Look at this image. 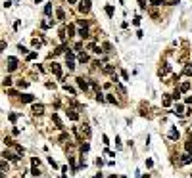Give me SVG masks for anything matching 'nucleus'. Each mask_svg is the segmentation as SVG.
Instances as JSON below:
<instances>
[{
	"label": "nucleus",
	"mask_w": 192,
	"mask_h": 178,
	"mask_svg": "<svg viewBox=\"0 0 192 178\" xmlns=\"http://www.w3.org/2000/svg\"><path fill=\"white\" fill-rule=\"evenodd\" d=\"M31 165H33L31 174H33V176H38L40 172H38V159H37V157H33V159H31Z\"/></svg>",
	"instance_id": "1"
},
{
	"label": "nucleus",
	"mask_w": 192,
	"mask_h": 178,
	"mask_svg": "<svg viewBox=\"0 0 192 178\" xmlns=\"http://www.w3.org/2000/svg\"><path fill=\"white\" fill-rule=\"evenodd\" d=\"M2 157H4V159L13 161V163H17V161H19V155H15V153H12V151H4V153H2Z\"/></svg>",
	"instance_id": "2"
},
{
	"label": "nucleus",
	"mask_w": 192,
	"mask_h": 178,
	"mask_svg": "<svg viewBox=\"0 0 192 178\" xmlns=\"http://www.w3.org/2000/svg\"><path fill=\"white\" fill-rule=\"evenodd\" d=\"M90 10V0H81V4H79V12L87 13Z\"/></svg>",
	"instance_id": "3"
},
{
	"label": "nucleus",
	"mask_w": 192,
	"mask_h": 178,
	"mask_svg": "<svg viewBox=\"0 0 192 178\" xmlns=\"http://www.w3.org/2000/svg\"><path fill=\"white\" fill-rule=\"evenodd\" d=\"M13 69H17V59L15 57H8V71H13Z\"/></svg>",
	"instance_id": "4"
},
{
	"label": "nucleus",
	"mask_w": 192,
	"mask_h": 178,
	"mask_svg": "<svg viewBox=\"0 0 192 178\" xmlns=\"http://www.w3.org/2000/svg\"><path fill=\"white\" fill-rule=\"evenodd\" d=\"M77 84H79L83 90H89V84H90V83L85 79V77H79V79H77Z\"/></svg>",
	"instance_id": "5"
},
{
	"label": "nucleus",
	"mask_w": 192,
	"mask_h": 178,
	"mask_svg": "<svg viewBox=\"0 0 192 178\" xmlns=\"http://www.w3.org/2000/svg\"><path fill=\"white\" fill-rule=\"evenodd\" d=\"M50 71H52L56 77H62V67H60V63H52V65H50Z\"/></svg>",
	"instance_id": "6"
},
{
	"label": "nucleus",
	"mask_w": 192,
	"mask_h": 178,
	"mask_svg": "<svg viewBox=\"0 0 192 178\" xmlns=\"http://www.w3.org/2000/svg\"><path fill=\"white\" fill-rule=\"evenodd\" d=\"M42 111H44V105H42V103H35V105H33V113L35 115H42Z\"/></svg>",
	"instance_id": "7"
},
{
	"label": "nucleus",
	"mask_w": 192,
	"mask_h": 178,
	"mask_svg": "<svg viewBox=\"0 0 192 178\" xmlns=\"http://www.w3.org/2000/svg\"><path fill=\"white\" fill-rule=\"evenodd\" d=\"M190 161H192V155H190V153H185V155H183V157H181L179 165H188V163H190Z\"/></svg>",
	"instance_id": "8"
},
{
	"label": "nucleus",
	"mask_w": 192,
	"mask_h": 178,
	"mask_svg": "<svg viewBox=\"0 0 192 178\" xmlns=\"http://www.w3.org/2000/svg\"><path fill=\"white\" fill-rule=\"evenodd\" d=\"M52 121L56 123V128H58V130H64V125H62V121H60V117H58L56 113L52 115Z\"/></svg>",
	"instance_id": "9"
},
{
	"label": "nucleus",
	"mask_w": 192,
	"mask_h": 178,
	"mask_svg": "<svg viewBox=\"0 0 192 178\" xmlns=\"http://www.w3.org/2000/svg\"><path fill=\"white\" fill-rule=\"evenodd\" d=\"M21 102L23 103H31V102H35V96L33 94H23L21 96Z\"/></svg>",
	"instance_id": "10"
},
{
	"label": "nucleus",
	"mask_w": 192,
	"mask_h": 178,
	"mask_svg": "<svg viewBox=\"0 0 192 178\" xmlns=\"http://www.w3.org/2000/svg\"><path fill=\"white\" fill-rule=\"evenodd\" d=\"M65 115H67V117H69L71 121H77V119H79V115H77L75 111H73V109H67V111H65Z\"/></svg>",
	"instance_id": "11"
},
{
	"label": "nucleus",
	"mask_w": 192,
	"mask_h": 178,
	"mask_svg": "<svg viewBox=\"0 0 192 178\" xmlns=\"http://www.w3.org/2000/svg\"><path fill=\"white\" fill-rule=\"evenodd\" d=\"M169 71H171V65H169V63H165V65H163V69H160V77L167 75V73H169Z\"/></svg>",
	"instance_id": "12"
},
{
	"label": "nucleus",
	"mask_w": 192,
	"mask_h": 178,
	"mask_svg": "<svg viewBox=\"0 0 192 178\" xmlns=\"http://www.w3.org/2000/svg\"><path fill=\"white\" fill-rule=\"evenodd\" d=\"M65 48H67V44H62L60 48H56V50H54V54H64V52H65Z\"/></svg>",
	"instance_id": "13"
},
{
	"label": "nucleus",
	"mask_w": 192,
	"mask_h": 178,
	"mask_svg": "<svg viewBox=\"0 0 192 178\" xmlns=\"http://www.w3.org/2000/svg\"><path fill=\"white\" fill-rule=\"evenodd\" d=\"M169 136H171L173 140H175V138H179V130H177V128H171V132H169Z\"/></svg>",
	"instance_id": "14"
},
{
	"label": "nucleus",
	"mask_w": 192,
	"mask_h": 178,
	"mask_svg": "<svg viewBox=\"0 0 192 178\" xmlns=\"http://www.w3.org/2000/svg\"><path fill=\"white\" fill-rule=\"evenodd\" d=\"M104 71H106V73H109V75H115V69L111 67V65H106V67H104Z\"/></svg>",
	"instance_id": "15"
},
{
	"label": "nucleus",
	"mask_w": 192,
	"mask_h": 178,
	"mask_svg": "<svg viewBox=\"0 0 192 178\" xmlns=\"http://www.w3.org/2000/svg\"><path fill=\"white\" fill-rule=\"evenodd\" d=\"M79 35H81L83 38H89V31H87V27H83V29L79 31Z\"/></svg>",
	"instance_id": "16"
},
{
	"label": "nucleus",
	"mask_w": 192,
	"mask_h": 178,
	"mask_svg": "<svg viewBox=\"0 0 192 178\" xmlns=\"http://www.w3.org/2000/svg\"><path fill=\"white\" fill-rule=\"evenodd\" d=\"M79 61L87 63V61H89V56H87V54H79Z\"/></svg>",
	"instance_id": "17"
},
{
	"label": "nucleus",
	"mask_w": 192,
	"mask_h": 178,
	"mask_svg": "<svg viewBox=\"0 0 192 178\" xmlns=\"http://www.w3.org/2000/svg\"><path fill=\"white\" fill-rule=\"evenodd\" d=\"M2 84H4V86H10V84H12V77H4Z\"/></svg>",
	"instance_id": "18"
},
{
	"label": "nucleus",
	"mask_w": 192,
	"mask_h": 178,
	"mask_svg": "<svg viewBox=\"0 0 192 178\" xmlns=\"http://www.w3.org/2000/svg\"><path fill=\"white\" fill-rule=\"evenodd\" d=\"M185 149H186L188 153H192V140H188V142L185 144Z\"/></svg>",
	"instance_id": "19"
},
{
	"label": "nucleus",
	"mask_w": 192,
	"mask_h": 178,
	"mask_svg": "<svg viewBox=\"0 0 192 178\" xmlns=\"http://www.w3.org/2000/svg\"><path fill=\"white\" fill-rule=\"evenodd\" d=\"M188 88H190V84H188V83H183V84H181V92H188Z\"/></svg>",
	"instance_id": "20"
},
{
	"label": "nucleus",
	"mask_w": 192,
	"mask_h": 178,
	"mask_svg": "<svg viewBox=\"0 0 192 178\" xmlns=\"http://www.w3.org/2000/svg\"><path fill=\"white\" fill-rule=\"evenodd\" d=\"M44 13H46V15H50V13H52V4H46V6H44Z\"/></svg>",
	"instance_id": "21"
},
{
	"label": "nucleus",
	"mask_w": 192,
	"mask_h": 178,
	"mask_svg": "<svg viewBox=\"0 0 192 178\" xmlns=\"http://www.w3.org/2000/svg\"><path fill=\"white\" fill-rule=\"evenodd\" d=\"M67 35H69V37H73V35H75V27H73V25L67 27Z\"/></svg>",
	"instance_id": "22"
},
{
	"label": "nucleus",
	"mask_w": 192,
	"mask_h": 178,
	"mask_svg": "<svg viewBox=\"0 0 192 178\" xmlns=\"http://www.w3.org/2000/svg\"><path fill=\"white\" fill-rule=\"evenodd\" d=\"M175 113H177V115H183V113H185V109H183V105H177V107H175Z\"/></svg>",
	"instance_id": "23"
},
{
	"label": "nucleus",
	"mask_w": 192,
	"mask_h": 178,
	"mask_svg": "<svg viewBox=\"0 0 192 178\" xmlns=\"http://www.w3.org/2000/svg\"><path fill=\"white\" fill-rule=\"evenodd\" d=\"M106 13L111 17V15H113V6H106Z\"/></svg>",
	"instance_id": "24"
},
{
	"label": "nucleus",
	"mask_w": 192,
	"mask_h": 178,
	"mask_svg": "<svg viewBox=\"0 0 192 178\" xmlns=\"http://www.w3.org/2000/svg\"><path fill=\"white\" fill-rule=\"evenodd\" d=\"M90 50L94 52V54H100V52H102V50H100V48H98L96 44H90Z\"/></svg>",
	"instance_id": "25"
},
{
	"label": "nucleus",
	"mask_w": 192,
	"mask_h": 178,
	"mask_svg": "<svg viewBox=\"0 0 192 178\" xmlns=\"http://www.w3.org/2000/svg\"><path fill=\"white\" fill-rule=\"evenodd\" d=\"M152 2V6H161V4H165L163 0H150Z\"/></svg>",
	"instance_id": "26"
},
{
	"label": "nucleus",
	"mask_w": 192,
	"mask_h": 178,
	"mask_svg": "<svg viewBox=\"0 0 192 178\" xmlns=\"http://www.w3.org/2000/svg\"><path fill=\"white\" fill-rule=\"evenodd\" d=\"M104 52H111V44H109V42H104Z\"/></svg>",
	"instance_id": "27"
},
{
	"label": "nucleus",
	"mask_w": 192,
	"mask_h": 178,
	"mask_svg": "<svg viewBox=\"0 0 192 178\" xmlns=\"http://www.w3.org/2000/svg\"><path fill=\"white\" fill-rule=\"evenodd\" d=\"M169 103H171V96L165 94V98H163V105H169Z\"/></svg>",
	"instance_id": "28"
},
{
	"label": "nucleus",
	"mask_w": 192,
	"mask_h": 178,
	"mask_svg": "<svg viewBox=\"0 0 192 178\" xmlns=\"http://www.w3.org/2000/svg\"><path fill=\"white\" fill-rule=\"evenodd\" d=\"M67 67H69V71L75 69V63H73V59H67Z\"/></svg>",
	"instance_id": "29"
},
{
	"label": "nucleus",
	"mask_w": 192,
	"mask_h": 178,
	"mask_svg": "<svg viewBox=\"0 0 192 178\" xmlns=\"http://www.w3.org/2000/svg\"><path fill=\"white\" fill-rule=\"evenodd\" d=\"M106 100H108L109 103H115V102H117V100H115V96H111V94H108V98H106Z\"/></svg>",
	"instance_id": "30"
},
{
	"label": "nucleus",
	"mask_w": 192,
	"mask_h": 178,
	"mask_svg": "<svg viewBox=\"0 0 192 178\" xmlns=\"http://www.w3.org/2000/svg\"><path fill=\"white\" fill-rule=\"evenodd\" d=\"M4 144H6V146H13V140L6 136V138H4Z\"/></svg>",
	"instance_id": "31"
},
{
	"label": "nucleus",
	"mask_w": 192,
	"mask_h": 178,
	"mask_svg": "<svg viewBox=\"0 0 192 178\" xmlns=\"http://www.w3.org/2000/svg\"><path fill=\"white\" fill-rule=\"evenodd\" d=\"M58 19H65V13H64V10H58Z\"/></svg>",
	"instance_id": "32"
},
{
	"label": "nucleus",
	"mask_w": 192,
	"mask_h": 178,
	"mask_svg": "<svg viewBox=\"0 0 192 178\" xmlns=\"http://www.w3.org/2000/svg\"><path fill=\"white\" fill-rule=\"evenodd\" d=\"M19 86H21V88H27V86H29V83H27V81H19Z\"/></svg>",
	"instance_id": "33"
},
{
	"label": "nucleus",
	"mask_w": 192,
	"mask_h": 178,
	"mask_svg": "<svg viewBox=\"0 0 192 178\" xmlns=\"http://www.w3.org/2000/svg\"><path fill=\"white\" fill-rule=\"evenodd\" d=\"M185 75H192V67L190 65H186L185 67Z\"/></svg>",
	"instance_id": "34"
},
{
	"label": "nucleus",
	"mask_w": 192,
	"mask_h": 178,
	"mask_svg": "<svg viewBox=\"0 0 192 178\" xmlns=\"http://www.w3.org/2000/svg\"><path fill=\"white\" fill-rule=\"evenodd\" d=\"M181 98V90H175V94H173V100H179Z\"/></svg>",
	"instance_id": "35"
},
{
	"label": "nucleus",
	"mask_w": 192,
	"mask_h": 178,
	"mask_svg": "<svg viewBox=\"0 0 192 178\" xmlns=\"http://www.w3.org/2000/svg\"><path fill=\"white\" fill-rule=\"evenodd\" d=\"M89 147H90L89 144H83V146H81V151H83V153H85V151H89Z\"/></svg>",
	"instance_id": "36"
},
{
	"label": "nucleus",
	"mask_w": 192,
	"mask_h": 178,
	"mask_svg": "<svg viewBox=\"0 0 192 178\" xmlns=\"http://www.w3.org/2000/svg\"><path fill=\"white\" fill-rule=\"evenodd\" d=\"M35 57H37V52H31V54L27 56V59H35Z\"/></svg>",
	"instance_id": "37"
},
{
	"label": "nucleus",
	"mask_w": 192,
	"mask_h": 178,
	"mask_svg": "<svg viewBox=\"0 0 192 178\" xmlns=\"http://www.w3.org/2000/svg\"><path fill=\"white\" fill-rule=\"evenodd\" d=\"M15 151H17V155H19V153H23V147H21V146H17V144H15Z\"/></svg>",
	"instance_id": "38"
},
{
	"label": "nucleus",
	"mask_w": 192,
	"mask_h": 178,
	"mask_svg": "<svg viewBox=\"0 0 192 178\" xmlns=\"http://www.w3.org/2000/svg\"><path fill=\"white\" fill-rule=\"evenodd\" d=\"M79 25H83V27H87V25H89V21H87V19H81V21H79Z\"/></svg>",
	"instance_id": "39"
},
{
	"label": "nucleus",
	"mask_w": 192,
	"mask_h": 178,
	"mask_svg": "<svg viewBox=\"0 0 192 178\" xmlns=\"http://www.w3.org/2000/svg\"><path fill=\"white\" fill-rule=\"evenodd\" d=\"M138 4H140V8H146V0H138Z\"/></svg>",
	"instance_id": "40"
},
{
	"label": "nucleus",
	"mask_w": 192,
	"mask_h": 178,
	"mask_svg": "<svg viewBox=\"0 0 192 178\" xmlns=\"http://www.w3.org/2000/svg\"><path fill=\"white\" fill-rule=\"evenodd\" d=\"M67 2H71V4H73V2H75V0H67Z\"/></svg>",
	"instance_id": "41"
}]
</instances>
